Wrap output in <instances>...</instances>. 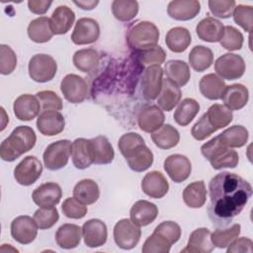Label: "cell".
Segmentation results:
<instances>
[{
    "mask_svg": "<svg viewBox=\"0 0 253 253\" xmlns=\"http://www.w3.org/2000/svg\"><path fill=\"white\" fill-rule=\"evenodd\" d=\"M30 77L38 83H45L53 79L57 71L55 59L45 53H38L31 57L28 65Z\"/></svg>",
    "mask_w": 253,
    "mask_h": 253,
    "instance_id": "cell-5",
    "label": "cell"
},
{
    "mask_svg": "<svg viewBox=\"0 0 253 253\" xmlns=\"http://www.w3.org/2000/svg\"><path fill=\"white\" fill-rule=\"evenodd\" d=\"M246 69L244 59L235 53H224L214 62V70L221 79L235 80L243 76Z\"/></svg>",
    "mask_w": 253,
    "mask_h": 253,
    "instance_id": "cell-7",
    "label": "cell"
},
{
    "mask_svg": "<svg viewBox=\"0 0 253 253\" xmlns=\"http://www.w3.org/2000/svg\"><path fill=\"white\" fill-rule=\"evenodd\" d=\"M11 235L20 244L32 243L38 235V225L29 215H19L11 222Z\"/></svg>",
    "mask_w": 253,
    "mask_h": 253,
    "instance_id": "cell-12",
    "label": "cell"
},
{
    "mask_svg": "<svg viewBox=\"0 0 253 253\" xmlns=\"http://www.w3.org/2000/svg\"><path fill=\"white\" fill-rule=\"evenodd\" d=\"M207 188L204 181H195L189 184L183 191L184 203L192 209L202 208L207 201Z\"/></svg>",
    "mask_w": 253,
    "mask_h": 253,
    "instance_id": "cell-35",
    "label": "cell"
},
{
    "mask_svg": "<svg viewBox=\"0 0 253 253\" xmlns=\"http://www.w3.org/2000/svg\"><path fill=\"white\" fill-rule=\"evenodd\" d=\"M217 137L226 147L238 148L246 144L249 137V132L245 126L235 125L223 130L220 134L217 135Z\"/></svg>",
    "mask_w": 253,
    "mask_h": 253,
    "instance_id": "cell-37",
    "label": "cell"
},
{
    "mask_svg": "<svg viewBox=\"0 0 253 253\" xmlns=\"http://www.w3.org/2000/svg\"><path fill=\"white\" fill-rule=\"evenodd\" d=\"M42 173L41 161L33 155L26 156L14 169V178L22 186H31Z\"/></svg>",
    "mask_w": 253,
    "mask_h": 253,
    "instance_id": "cell-10",
    "label": "cell"
},
{
    "mask_svg": "<svg viewBox=\"0 0 253 253\" xmlns=\"http://www.w3.org/2000/svg\"><path fill=\"white\" fill-rule=\"evenodd\" d=\"M153 153L146 144L139 147L126 160L128 167L134 172H143L147 170L153 163Z\"/></svg>",
    "mask_w": 253,
    "mask_h": 253,
    "instance_id": "cell-42",
    "label": "cell"
},
{
    "mask_svg": "<svg viewBox=\"0 0 253 253\" xmlns=\"http://www.w3.org/2000/svg\"><path fill=\"white\" fill-rule=\"evenodd\" d=\"M171 245L161 236L156 233H152L146 238L142 246L143 253H168Z\"/></svg>",
    "mask_w": 253,
    "mask_h": 253,
    "instance_id": "cell-55",
    "label": "cell"
},
{
    "mask_svg": "<svg viewBox=\"0 0 253 253\" xmlns=\"http://www.w3.org/2000/svg\"><path fill=\"white\" fill-rule=\"evenodd\" d=\"M226 87L224 81L214 73L204 75L199 83L200 92L209 100H218Z\"/></svg>",
    "mask_w": 253,
    "mask_h": 253,
    "instance_id": "cell-33",
    "label": "cell"
},
{
    "mask_svg": "<svg viewBox=\"0 0 253 253\" xmlns=\"http://www.w3.org/2000/svg\"><path fill=\"white\" fill-rule=\"evenodd\" d=\"M213 61V53L205 45H196L189 53V63L197 72H203L211 67Z\"/></svg>",
    "mask_w": 253,
    "mask_h": 253,
    "instance_id": "cell-40",
    "label": "cell"
},
{
    "mask_svg": "<svg viewBox=\"0 0 253 253\" xmlns=\"http://www.w3.org/2000/svg\"><path fill=\"white\" fill-rule=\"evenodd\" d=\"M201 3L198 0H174L167 6V14L177 21H189L198 16Z\"/></svg>",
    "mask_w": 253,
    "mask_h": 253,
    "instance_id": "cell-21",
    "label": "cell"
},
{
    "mask_svg": "<svg viewBox=\"0 0 253 253\" xmlns=\"http://www.w3.org/2000/svg\"><path fill=\"white\" fill-rule=\"evenodd\" d=\"M233 20L245 32L250 33L253 25V7L250 5L238 4L233 11Z\"/></svg>",
    "mask_w": 253,
    "mask_h": 253,
    "instance_id": "cell-50",
    "label": "cell"
},
{
    "mask_svg": "<svg viewBox=\"0 0 253 253\" xmlns=\"http://www.w3.org/2000/svg\"><path fill=\"white\" fill-rule=\"evenodd\" d=\"M17 66V55L7 44L0 45V73L2 75L11 74Z\"/></svg>",
    "mask_w": 253,
    "mask_h": 253,
    "instance_id": "cell-53",
    "label": "cell"
},
{
    "mask_svg": "<svg viewBox=\"0 0 253 253\" xmlns=\"http://www.w3.org/2000/svg\"><path fill=\"white\" fill-rule=\"evenodd\" d=\"M153 232L164 238L171 246L176 243L181 237L180 225L172 220H166L159 223L154 228Z\"/></svg>",
    "mask_w": 253,
    "mask_h": 253,
    "instance_id": "cell-49",
    "label": "cell"
},
{
    "mask_svg": "<svg viewBox=\"0 0 253 253\" xmlns=\"http://www.w3.org/2000/svg\"><path fill=\"white\" fill-rule=\"evenodd\" d=\"M158 215V208L155 204L145 200L135 202L129 211V216L136 225L146 226L153 222Z\"/></svg>",
    "mask_w": 253,
    "mask_h": 253,
    "instance_id": "cell-23",
    "label": "cell"
},
{
    "mask_svg": "<svg viewBox=\"0 0 253 253\" xmlns=\"http://www.w3.org/2000/svg\"><path fill=\"white\" fill-rule=\"evenodd\" d=\"M163 73L166 75L168 80L179 87L185 86L191 78L189 65L185 61L179 59L167 61L164 65Z\"/></svg>",
    "mask_w": 253,
    "mask_h": 253,
    "instance_id": "cell-30",
    "label": "cell"
},
{
    "mask_svg": "<svg viewBox=\"0 0 253 253\" xmlns=\"http://www.w3.org/2000/svg\"><path fill=\"white\" fill-rule=\"evenodd\" d=\"M114 240L116 244L125 250L134 248L141 236L138 225L128 218L120 219L114 226Z\"/></svg>",
    "mask_w": 253,
    "mask_h": 253,
    "instance_id": "cell-8",
    "label": "cell"
},
{
    "mask_svg": "<svg viewBox=\"0 0 253 253\" xmlns=\"http://www.w3.org/2000/svg\"><path fill=\"white\" fill-rule=\"evenodd\" d=\"M82 228L73 223H64L55 232V242L62 249H72L79 245Z\"/></svg>",
    "mask_w": 253,
    "mask_h": 253,
    "instance_id": "cell-28",
    "label": "cell"
},
{
    "mask_svg": "<svg viewBox=\"0 0 253 253\" xmlns=\"http://www.w3.org/2000/svg\"><path fill=\"white\" fill-rule=\"evenodd\" d=\"M36 96L39 99L41 107L43 111L45 110L60 111L63 107L61 98L53 91H50V90L40 91L36 94Z\"/></svg>",
    "mask_w": 253,
    "mask_h": 253,
    "instance_id": "cell-56",
    "label": "cell"
},
{
    "mask_svg": "<svg viewBox=\"0 0 253 253\" xmlns=\"http://www.w3.org/2000/svg\"><path fill=\"white\" fill-rule=\"evenodd\" d=\"M72 151V143L68 139H60L50 143L44 150L42 159L44 166L51 171L66 166Z\"/></svg>",
    "mask_w": 253,
    "mask_h": 253,
    "instance_id": "cell-6",
    "label": "cell"
},
{
    "mask_svg": "<svg viewBox=\"0 0 253 253\" xmlns=\"http://www.w3.org/2000/svg\"><path fill=\"white\" fill-rule=\"evenodd\" d=\"M136 58L143 65H160L166 58V52L160 45H156L152 48L136 52Z\"/></svg>",
    "mask_w": 253,
    "mask_h": 253,
    "instance_id": "cell-52",
    "label": "cell"
},
{
    "mask_svg": "<svg viewBox=\"0 0 253 253\" xmlns=\"http://www.w3.org/2000/svg\"><path fill=\"white\" fill-rule=\"evenodd\" d=\"M65 119L58 111H42L37 119V127L39 131L45 136H54L63 131Z\"/></svg>",
    "mask_w": 253,
    "mask_h": 253,
    "instance_id": "cell-15",
    "label": "cell"
},
{
    "mask_svg": "<svg viewBox=\"0 0 253 253\" xmlns=\"http://www.w3.org/2000/svg\"><path fill=\"white\" fill-rule=\"evenodd\" d=\"M144 144V139L140 134L136 132H126L120 137L118 147L122 155L126 159Z\"/></svg>",
    "mask_w": 253,
    "mask_h": 253,
    "instance_id": "cell-46",
    "label": "cell"
},
{
    "mask_svg": "<svg viewBox=\"0 0 253 253\" xmlns=\"http://www.w3.org/2000/svg\"><path fill=\"white\" fill-rule=\"evenodd\" d=\"M160 33L155 24L149 21H139L126 32L127 45L135 52L146 50L157 45Z\"/></svg>",
    "mask_w": 253,
    "mask_h": 253,
    "instance_id": "cell-4",
    "label": "cell"
},
{
    "mask_svg": "<svg viewBox=\"0 0 253 253\" xmlns=\"http://www.w3.org/2000/svg\"><path fill=\"white\" fill-rule=\"evenodd\" d=\"M164 170L175 183L187 180L192 172V164L189 158L182 154H171L164 160Z\"/></svg>",
    "mask_w": 253,
    "mask_h": 253,
    "instance_id": "cell-14",
    "label": "cell"
},
{
    "mask_svg": "<svg viewBox=\"0 0 253 253\" xmlns=\"http://www.w3.org/2000/svg\"><path fill=\"white\" fill-rule=\"evenodd\" d=\"M82 237L86 246L96 248L104 245L107 241L108 230L104 221L98 218H91L82 226Z\"/></svg>",
    "mask_w": 253,
    "mask_h": 253,
    "instance_id": "cell-16",
    "label": "cell"
},
{
    "mask_svg": "<svg viewBox=\"0 0 253 253\" xmlns=\"http://www.w3.org/2000/svg\"><path fill=\"white\" fill-rule=\"evenodd\" d=\"M165 121L163 111L157 105L143 107L137 115V125L139 128L147 133H152L160 128Z\"/></svg>",
    "mask_w": 253,
    "mask_h": 253,
    "instance_id": "cell-18",
    "label": "cell"
},
{
    "mask_svg": "<svg viewBox=\"0 0 253 253\" xmlns=\"http://www.w3.org/2000/svg\"><path fill=\"white\" fill-rule=\"evenodd\" d=\"M213 248L214 246L211 240V231L206 227H200L190 234L187 246L181 252L210 253Z\"/></svg>",
    "mask_w": 253,
    "mask_h": 253,
    "instance_id": "cell-25",
    "label": "cell"
},
{
    "mask_svg": "<svg viewBox=\"0 0 253 253\" xmlns=\"http://www.w3.org/2000/svg\"><path fill=\"white\" fill-rule=\"evenodd\" d=\"M41 104L37 96L31 94L20 95L13 104L15 117L24 122H29L35 119L41 111Z\"/></svg>",
    "mask_w": 253,
    "mask_h": 253,
    "instance_id": "cell-19",
    "label": "cell"
},
{
    "mask_svg": "<svg viewBox=\"0 0 253 253\" xmlns=\"http://www.w3.org/2000/svg\"><path fill=\"white\" fill-rule=\"evenodd\" d=\"M216 129L210 124L206 113L200 118V120L193 126L191 134L196 140H204L211 136Z\"/></svg>",
    "mask_w": 253,
    "mask_h": 253,
    "instance_id": "cell-57",
    "label": "cell"
},
{
    "mask_svg": "<svg viewBox=\"0 0 253 253\" xmlns=\"http://www.w3.org/2000/svg\"><path fill=\"white\" fill-rule=\"evenodd\" d=\"M151 139L158 148L170 149L179 143L180 133L174 126L166 124L152 132Z\"/></svg>",
    "mask_w": 253,
    "mask_h": 253,
    "instance_id": "cell-39",
    "label": "cell"
},
{
    "mask_svg": "<svg viewBox=\"0 0 253 253\" xmlns=\"http://www.w3.org/2000/svg\"><path fill=\"white\" fill-rule=\"evenodd\" d=\"M114 17L121 22L132 20L138 13V3L134 0H115L112 2Z\"/></svg>",
    "mask_w": 253,
    "mask_h": 253,
    "instance_id": "cell-44",
    "label": "cell"
},
{
    "mask_svg": "<svg viewBox=\"0 0 253 253\" xmlns=\"http://www.w3.org/2000/svg\"><path fill=\"white\" fill-rule=\"evenodd\" d=\"M71 158L73 165L77 169L83 170L90 167V165L94 163L90 139L83 137L76 138L72 142Z\"/></svg>",
    "mask_w": 253,
    "mask_h": 253,
    "instance_id": "cell-27",
    "label": "cell"
},
{
    "mask_svg": "<svg viewBox=\"0 0 253 253\" xmlns=\"http://www.w3.org/2000/svg\"><path fill=\"white\" fill-rule=\"evenodd\" d=\"M243 35L240 31L232 26H224V31L219 43L222 47L229 51L241 49L243 45Z\"/></svg>",
    "mask_w": 253,
    "mask_h": 253,
    "instance_id": "cell-47",
    "label": "cell"
},
{
    "mask_svg": "<svg viewBox=\"0 0 253 253\" xmlns=\"http://www.w3.org/2000/svg\"><path fill=\"white\" fill-rule=\"evenodd\" d=\"M223 24L219 20L210 16L201 20L196 27V33L198 37L202 41L208 42H219L223 35Z\"/></svg>",
    "mask_w": 253,
    "mask_h": 253,
    "instance_id": "cell-26",
    "label": "cell"
},
{
    "mask_svg": "<svg viewBox=\"0 0 253 253\" xmlns=\"http://www.w3.org/2000/svg\"><path fill=\"white\" fill-rule=\"evenodd\" d=\"M100 62V54L95 48H82L73 54L74 66L85 73L95 71Z\"/></svg>",
    "mask_w": 253,
    "mask_h": 253,
    "instance_id": "cell-36",
    "label": "cell"
},
{
    "mask_svg": "<svg viewBox=\"0 0 253 253\" xmlns=\"http://www.w3.org/2000/svg\"><path fill=\"white\" fill-rule=\"evenodd\" d=\"M241 231L239 223H234L225 229H215L211 233V240L213 246L217 248H226L234 239H236Z\"/></svg>",
    "mask_w": 253,
    "mask_h": 253,
    "instance_id": "cell-45",
    "label": "cell"
},
{
    "mask_svg": "<svg viewBox=\"0 0 253 253\" xmlns=\"http://www.w3.org/2000/svg\"><path fill=\"white\" fill-rule=\"evenodd\" d=\"M75 21V13L66 5H60L52 12L49 18V26L53 35H64L72 27Z\"/></svg>",
    "mask_w": 253,
    "mask_h": 253,
    "instance_id": "cell-24",
    "label": "cell"
},
{
    "mask_svg": "<svg viewBox=\"0 0 253 253\" xmlns=\"http://www.w3.org/2000/svg\"><path fill=\"white\" fill-rule=\"evenodd\" d=\"M200 111V104L193 98H186L179 102L174 113L175 122L181 126H188Z\"/></svg>",
    "mask_w": 253,
    "mask_h": 253,
    "instance_id": "cell-41",
    "label": "cell"
},
{
    "mask_svg": "<svg viewBox=\"0 0 253 253\" xmlns=\"http://www.w3.org/2000/svg\"><path fill=\"white\" fill-rule=\"evenodd\" d=\"M73 3L78 6L79 8H81L82 10H93L98 4L99 1L98 0H79V1H73Z\"/></svg>",
    "mask_w": 253,
    "mask_h": 253,
    "instance_id": "cell-60",
    "label": "cell"
},
{
    "mask_svg": "<svg viewBox=\"0 0 253 253\" xmlns=\"http://www.w3.org/2000/svg\"><path fill=\"white\" fill-rule=\"evenodd\" d=\"M253 242L250 238L247 237H240L234 239L227 247V253H237V252H252Z\"/></svg>",
    "mask_w": 253,
    "mask_h": 253,
    "instance_id": "cell-58",
    "label": "cell"
},
{
    "mask_svg": "<svg viewBox=\"0 0 253 253\" xmlns=\"http://www.w3.org/2000/svg\"><path fill=\"white\" fill-rule=\"evenodd\" d=\"M220 99L223 102V106L228 110L237 111L247 104L249 100V91L242 84H232L224 88Z\"/></svg>",
    "mask_w": 253,
    "mask_h": 253,
    "instance_id": "cell-22",
    "label": "cell"
},
{
    "mask_svg": "<svg viewBox=\"0 0 253 253\" xmlns=\"http://www.w3.org/2000/svg\"><path fill=\"white\" fill-rule=\"evenodd\" d=\"M206 116L210 124L216 130L227 126L232 122V119H233L232 112L220 104L211 105L208 109Z\"/></svg>",
    "mask_w": 253,
    "mask_h": 253,
    "instance_id": "cell-43",
    "label": "cell"
},
{
    "mask_svg": "<svg viewBox=\"0 0 253 253\" xmlns=\"http://www.w3.org/2000/svg\"><path fill=\"white\" fill-rule=\"evenodd\" d=\"M208 5L211 13L214 17L227 19L233 14L236 2L234 0H210Z\"/></svg>",
    "mask_w": 253,
    "mask_h": 253,
    "instance_id": "cell-54",
    "label": "cell"
},
{
    "mask_svg": "<svg viewBox=\"0 0 253 253\" xmlns=\"http://www.w3.org/2000/svg\"><path fill=\"white\" fill-rule=\"evenodd\" d=\"M142 192L152 199L163 198L169 190V184L164 175L159 171H150L141 181Z\"/></svg>",
    "mask_w": 253,
    "mask_h": 253,
    "instance_id": "cell-20",
    "label": "cell"
},
{
    "mask_svg": "<svg viewBox=\"0 0 253 253\" xmlns=\"http://www.w3.org/2000/svg\"><path fill=\"white\" fill-rule=\"evenodd\" d=\"M33 217L40 229H48L58 221L59 213L55 207L40 208L35 211Z\"/></svg>",
    "mask_w": 253,
    "mask_h": 253,
    "instance_id": "cell-48",
    "label": "cell"
},
{
    "mask_svg": "<svg viewBox=\"0 0 253 253\" xmlns=\"http://www.w3.org/2000/svg\"><path fill=\"white\" fill-rule=\"evenodd\" d=\"M61 196L62 191L60 186L54 182H47L34 190L32 199L40 208H52L60 202Z\"/></svg>",
    "mask_w": 253,
    "mask_h": 253,
    "instance_id": "cell-17",
    "label": "cell"
},
{
    "mask_svg": "<svg viewBox=\"0 0 253 253\" xmlns=\"http://www.w3.org/2000/svg\"><path fill=\"white\" fill-rule=\"evenodd\" d=\"M27 33L30 40L37 43L47 42L53 37L49 26V19L44 16L32 20L28 26Z\"/></svg>",
    "mask_w": 253,
    "mask_h": 253,
    "instance_id": "cell-34",
    "label": "cell"
},
{
    "mask_svg": "<svg viewBox=\"0 0 253 253\" xmlns=\"http://www.w3.org/2000/svg\"><path fill=\"white\" fill-rule=\"evenodd\" d=\"M209 193V215L212 223L224 226L241 212L252 197L253 190L241 176L223 171L211 179Z\"/></svg>",
    "mask_w": 253,
    "mask_h": 253,
    "instance_id": "cell-1",
    "label": "cell"
},
{
    "mask_svg": "<svg viewBox=\"0 0 253 253\" xmlns=\"http://www.w3.org/2000/svg\"><path fill=\"white\" fill-rule=\"evenodd\" d=\"M60 91L70 103H82L88 95V85L84 78L77 74H67L60 82Z\"/></svg>",
    "mask_w": 253,
    "mask_h": 253,
    "instance_id": "cell-9",
    "label": "cell"
},
{
    "mask_svg": "<svg viewBox=\"0 0 253 253\" xmlns=\"http://www.w3.org/2000/svg\"><path fill=\"white\" fill-rule=\"evenodd\" d=\"M36 141L37 135L31 126H19L2 141L0 156L2 160L12 162L22 154L30 151L35 146Z\"/></svg>",
    "mask_w": 253,
    "mask_h": 253,
    "instance_id": "cell-2",
    "label": "cell"
},
{
    "mask_svg": "<svg viewBox=\"0 0 253 253\" xmlns=\"http://www.w3.org/2000/svg\"><path fill=\"white\" fill-rule=\"evenodd\" d=\"M201 152L214 170H220L222 168H235L239 162L238 153L235 150L223 145L217 136L203 144L201 147Z\"/></svg>",
    "mask_w": 253,
    "mask_h": 253,
    "instance_id": "cell-3",
    "label": "cell"
},
{
    "mask_svg": "<svg viewBox=\"0 0 253 253\" xmlns=\"http://www.w3.org/2000/svg\"><path fill=\"white\" fill-rule=\"evenodd\" d=\"M192 42V37L188 29L184 27H174L170 29L165 37L167 47L176 53L185 51Z\"/></svg>",
    "mask_w": 253,
    "mask_h": 253,
    "instance_id": "cell-32",
    "label": "cell"
},
{
    "mask_svg": "<svg viewBox=\"0 0 253 253\" xmlns=\"http://www.w3.org/2000/svg\"><path fill=\"white\" fill-rule=\"evenodd\" d=\"M62 213L68 217L73 219L83 218L87 213V207L80 201H78L75 197L67 198L63 201L61 205Z\"/></svg>",
    "mask_w": 253,
    "mask_h": 253,
    "instance_id": "cell-51",
    "label": "cell"
},
{
    "mask_svg": "<svg viewBox=\"0 0 253 253\" xmlns=\"http://www.w3.org/2000/svg\"><path fill=\"white\" fill-rule=\"evenodd\" d=\"M93 161L95 164H109L114 160L115 151L109 141V139L104 135H98L90 139Z\"/></svg>",
    "mask_w": 253,
    "mask_h": 253,
    "instance_id": "cell-31",
    "label": "cell"
},
{
    "mask_svg": "<svg viewBox=\"0 0 253 253\" xmlns=\"http://www.w3.org/2000/svg\"><path fill=\"white\" fill-rule=\"evenodd\" d=\"M73 197L84 205H92L100 197L99 186L92 179H83L74 186Z\"/></svg>",
    "mask_w": 253,
    "mask_h": 253,
    "instance_id": "cell-38",
    "label": "cell"
},
{
    "mask_svg": "<svg viewBox=\"0 0 253 253\" xmlns=\"http://www.w3.org/2000/svg\"><path fill=\"white\" fill-rule=\"evenodd\" d=\"M182 91L179 86L168 80L163 79L161 91L157 97V105L162 111H172L180 102Z\"/></svg>",
    "mask_w": 253,
    "mask_h": 253,
    "instance_id": "cell-29",
    "label": "cell"
},
{
    "mask_svg": "<svg viewBox=\"0 0 253 253\" xmlns=\"http://www.w3.org/2000/svg\"><path fill=\"white\" fill-rule=\"evenodd\" d=\"M100 37V26L95 19H79L71 34V41L77 45L89 44L95 42Z\"/></svg>",
    "mask_w": 253,
    "mask_h": 253,
    "instance_id": "cell-11",
    "label": "cell"
},
{
    "mask_svg": "<svg viewBox=\"0 0 253 253\" xmlns=\"http://www.w3.org/2000/svg\"><path fill=\"white\" fill-rule=\"evenodd\" d=\"M52 1L47 0H30L28 1L29 10L36 15H43L51 6Z\"/></svg>",
    "mask_w": 253,
    "mask_h": 253,
    "instance_id": "cell-59",
    "label": "cell"
},
{
    "mask_svg": "<svg viewBox=\"0 0 253 253\" xmlns=\"http://www.w3.org/2000/svg\"><path fill=\"white\" fill-rule=\"evenodd\" d=\"M163 68L160 65H149L145 68L141 79V92L147 101L155 100L162 88Z\"/></svg>",
    "mask_w": 253,
    "mask_h": 253,
    "instance_id": "cell-13",
    "label": "cell"
}]
</instances>
